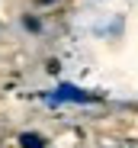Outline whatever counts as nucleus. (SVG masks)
<instances>
[{
	"label": "nucleus",
	"instance_id": "obj_3",
	"mask_svg": "<svg viewBox=\"0 0 138 148\" xmlns=\"http://www.w3.org/2000/svg\"><path fill=\"white\" fill-rule=\"evenodd\" d=\"M22 26H26L29 32H39V29H42V23H39V19H32V16H26V19H22Z\"/></svg>",
	"mask_w": 138,
	"mask_h": 148
},
{
	"label": "nucleus",
	"instance_id": "obj_2",
	"mask_svg": "<svg viewBox=\"0 0 138 148\" xmlns=\"http://www.w3.org/2000/svg\"><path fill=\"white\" fill-rule=\"evenodd\" d=\"M19 145H22V148H45V142H42L35 132H22V135H19Z\"/></svg>",
	"mask_w": 138,
	"mask_h": 148
},
{
	"label": "nucleus",
	"instance_id": "obj_4",
	"mask_svg": "<svg viewBox=\"0 0 138 148\" xmlns=\"http://www.w3.org/2000/svg\"><path fill=\"white\" fill-rule=\"evenodd\" d=\"M39 3H55V0H39Z\"/></svg>",
	"mask_w": 138,
	"mask_h": 148
},
{
	"label": "nucleus",
	"instance_id": "obj_1",
	"mask_svg": "<svg viewBox=\"0 0 138 148\" xmlns=\"http://www.w3.org/2000/svg\"><path fill=\"white\" fill-rule=\"evenodd\" d=\"M48 100H74V103H90L93 97H90V93H84V90H77V87H71V84H61L58 90H52V93H48Z\"/></svg>",
	"mask_w": 138,
	"mask_h": 148
}]
</instances>
